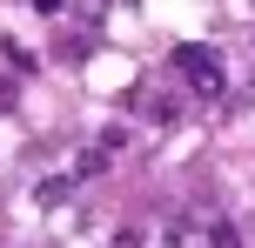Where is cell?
<instances>
[{
  "label": "cell",
  "instance_id": "277c9868",
  "mask_svg": "<svg viewBox=\"0 0 255 248\" xmlns=\"http://www.w3.org/2000/svg\"><path fill=\"white\" fill-rule=\"evenodd\" d=\"M67 195H74V174H47V181H34V201H40V208H61Z\"/></svg>",
  "mask_w": 255,
  "mask_h": 248
},
{
  "label": "cell",
  "instance_id": "52a82bcc",
  "mask_svg": "<svg viewBox=\"0 0 255 248\" xmlns=\"http://www.w3.org/2000/svg\"><path fill=\"white\" fill-rule=\"evenodd\" d=\"M27 7H40V13H61V0H27Z\"/></svg>",
  "mask_w": 255,
  "mask_h": 248
},
{
  "label": "cell",
  "instance_id": "7a4b0ae2",
  "mask_svg": "<svg viewBox=\"0 0 255 248\" xmlns=\"http://www.w3.org/2000/svg\"><path fill=\"white\" fill-rule=\"evenodd\" d=\"M154 248H202V222H195V215H168Z\"/></svg>",
  "mask_w": 255,
  "mask_h": 248
},
{
  "label": "cell",
  "instance_id": "6da1fadb",
  "mask_svg": "<svg viewBox=\"0 0 255 248\" xmlns=\"http://www.w3.org/2000/svg\"><path fill=\"white\" fill-rule=\"evenodd\" d=\"M175 74L188 81L195 101H222V87H229V81H222V54H215V47H175Z\"/></svg>",
  "mask_w": 255,
  "mask_h": 248
},
{
  "label": "cell",
  "instance_id": "8992f818",
  "mask_svg": "<svg viewBox=\"0 0 255 248\" xmlns=\"http://www.w3.org/2000/svg\"><path fill=\"white\" fill-rule=\"evenodd\" d=\"M115 248H141V235H134V228H121V235H115Z\"/></svg>",
  "mask_w": 255,
  "mask_h": 248
},
{
  "label": "cell",
  "instance_id": "5b68a950",
  "mask_svg": "<svg viewBox=\"0 0 255 248\" xmlns=\"http://www.w3.org/2000/svg\"><path fill=\"white\" fill-rule=\"evenodd\" d=\"M208 248H242V235H235L229 222H215V228H208Z\"/></svg>",
  "mask_w": 255,
  "mask_h": 248
},
{
  "label": "cell",
  "instance_id": "3957f363",
  "mask_svg": "<svg viewBox=\"0 0 255 248\" xmlns=\"http://www.w3.org/2000/svg\"><path fill=\"white\" fill-rule=\"evenodd\" d=\"M134 107H141V114H148V121H154V128H168V121H175V114H181V101H175V94H141V101H134Z\"/></svg>",
  "mask_w": 255,
  "mask_h": 248
}]
</instances>
